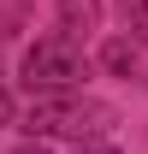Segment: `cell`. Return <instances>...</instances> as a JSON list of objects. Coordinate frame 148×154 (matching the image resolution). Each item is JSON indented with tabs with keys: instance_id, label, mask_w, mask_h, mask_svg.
<instances>
[{
	"instance_id": "6",
	"label": "cell",
	"mask_w": 148,
	"mask_h": 154,
	"mask_svg": "<svg viewBox=\"0 0 148 154\" xmlns=\"http://www.w3.org/2000/svg\"><path fill=\"white\" fill-rule=\"evenodd\" d=\"M125 24H130V30L148 42V0H125Z\"/></svg>"
},
{
	"instance_id": "8",
	"label": "cell",
	"mask_w": 148,
	"mask_h": 154,
	"mask_svg": "<svg viewBox=\"0 0 148 154\" xmlns=\"http://www.w3.org/2000/svg\"><path fill=\"white\" fill-rule=\"evenodd\" d=\"M77 154H119V148H113V142H83Z\"/></svg>"
},
{
	"instance_id": "7",
	"label": "cell",
	"mask_w": 148,
	"mask_h": 154,
	"mask_svg": "<svg viewBox=\"0 0 148 154\" xmlns=\"http://www.w3.org/2000/svg\"><path fill=\"white\" fill-rule=\"evenodd\" d=\"M6 125H18V107H12V95H6V83H0V131Z\"/></svg>"
},
{
	"instance_id": "4",
	"label": "cell",
	"mask_w": 148,
	"mask_h": 154,
	"mask_svg": "<svg viewBox=\"0 0 148 154\" xmlns=\"http://www.w3.org/2000/svg\"><path fill=\"white\" fill-rule=\"evenodd\" d=\"M54 12H59V36L71 42H89L101 30V0H54Z\"/></svg>"
},
{
	"instance_id": "5",
	"label": "cell",
	"mask_w": 148,
	"mask_h": 154,
	"mask_svg": "<svg viewBox=\"0 0 148 154\" xmlns=\"http://www.w3.org/2000/svg\"><path fill=\"white\" fill-rule=\"evenodd\" d=\"M30 30V0H0V42Z\"/></svg>"
},
{
	"instance_id": "2",
	"label": "cell",
	"mask_w": 148,
	"mask_h": 154,
	"mask_svg": "<svg viewBox=\"0 0 148 154\" xmlns=\"http://www.w3.org/2000/svg\"><path fill=\"white\" fill-rule=\"evenodd\" d=\"M83 77H89L83 42L59 36V30L54 36H36L30 48H24V59H18V83L30 89V101H42V95H77Z\"/></svg>"
},
{
	"instance_id": "3",
	"label": "cell",
	"mask_w": 148,
	"mask_h": 154,
	"mask_svg": "<svg viewBox=\"0 0 148 154\" xmlns=\"http://www.w3.org/2000/svg\"><path fill=\"white\" fill-rule=\"evenodd\" d=\"M101 71H113V77H148L142 36H113V42H101Z\"/></svg>"
},
{
	"instance_id": "9",
	"label": "cell",
	"mask_w": 148,
	"mask_h": 154,
	"mask_svg": "<svg viewBox=\"0 0 148 154\" xmlns=\"http://www.w3.org/2000/svg\"><path fill=\"white\" fill-rule=\"evenodd\" d=\"M12 154H48V148H42V142H24V148H12Z\"/></svg>"
},
{
	"instance_id": "1",
	"label": "cell",
	"mask_w": 148,
	"mask_h": 154,
	"mask_svg": "<svg viewBox=\"0 0 148 154\" xmlns=\"http://www.w3.org/2000/svg\"><path fill=\"white\" fill-rule=\"evenodd\" d=\"M113 107L107 101H89L83 89L77 95H42V101H30L18 113V131H30V142H101V136L113 131Z\"/></svg>"
}]
</instances>
